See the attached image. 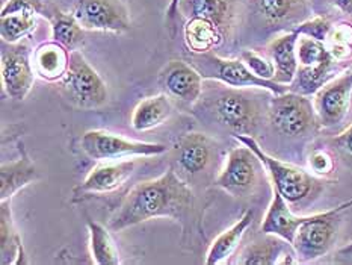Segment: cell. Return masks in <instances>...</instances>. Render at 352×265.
Listing matches in <instances>:
<instances>
[{"mask_svg":"<svg viewBox=\"0 0 352 265\" xmlns=\"http://www.w3.org/2000/svg\"><path fill=\"white\" fill-rule=\"evenodd\" d=\"M194 206V194L173 169L133 187L109 220V229L121 232L153 218L182 220Z\"/></svg>","mask_w":352,"mask_h":265,"instance_id":"1","label":"cell"},{"mask_svg":"<svg viewBox=\"0 0 352 265\" xmlns=\"http://www.w3.org/2000/svg\"><path fill=\"white\" fill-rule=\"evenodd\" d=\"M179 12L186 19V45L194 53H206L223 44L230 32L236 0H180Z\"/></svg>","mask_w":352,"mask_h":265,"instance_id":"2","label":"cell"},{"mask_svg":"<svg viewBox=\"0 0 352 265\" xmlns=\"http://www.w3.org/2000/svg\"><path fill=\"white\" fill-rule=\"evenodd\" d=\"M351 206L352 200L334 209L305 218V222L298 227L292 242L298 259L301 262H311L330 252L338 240L340 214Z\"/></svg>","mask_w":352,"mask_h":265,"instance_id":"3","label":"cell"},{"mask_svg":"<svg viewBox=\"0 0 352 265\" xmlns=\"http://www.w3.org/2000/svg\"><path fill=\"white\" fill-rule=\"evenodd\" d=\"M190 64L200 72L203 79L223 82L230 88H262L272 94H281L289 91L287 85L258 78L243 64L242 59H224L215 53L206 52L194 53Z\"/></svg>","mask_w":352,"mask_h":265,"instance_id":"4","label":"cell"},{"mask_svg":"<svg viewBox=\"0 0 352 265\" xmlns=\"http://www.w3.org/2000/svg\"><path fill=\"white\" fill-rule=\"evenodd\" d=\"M67 98L83 109L100 108L108 102V87L82 52H70V65L59 81Z\"/></svg>","mask_w":352,"mask_h":265,"instance_id":"5","label":"cell"},{"mask_svg":"<svg viewBox=\"0 0 352 265\" xmlns=\"http://www.w3.org/2000/svg\"><path fill=\"white\" fill-rule=\"evenodd\" d=\"M270 121L275 131L287 136L307 135L320 126L311 98L290 89L274 94L270 103Z\"/></svg>","mask_w":352,"mask_h":265,"instance_id":"6","label":"cell"},{"mask_svg":"<svg viewBox=\"0 0 352 265\" xmlns=\"http://www.w3.org/2000/svg\"><path fill=\"white\" fill-rule=\"evenodd\" d=\"M233 136L241 144H245V146H248L254 151L267 173H270L274 189H277L289 203L301 202L313 191L316 180L313 179L310 173L300 169V167L278 161V159L270 156L258 146V142L251 135Z\"/></svg>","mask_w":352,"mask_h":265,"instance_id":"7","label":"cell"},{"mask_svg":"<svg viewBox=\"0 0 352 265\" xmlns=\"http://www.w3.org/2000/svg\"><path fill=\"white\" fill-rule=\"evenodd\" d=\"M82 150L96 161H118L138 156H156L166 151V146L156 142L132 141L109 131H88L82 135Z\"/></svg>","mask_w":352,"mask_h":265,"instance_id":"8","label":"cell"},{"mask_svg":"<svg viewBox=\"0 0 352 265\" xmlns=\"http://www.w3.org/2000/svg\"><path fill=\"white\" fill-rule=\"evenodd\" d=\"M213 112L234 135H251L258 127L262 116L256 98L239 91V88L223 91L213 105Z\"/></svg>","mask_w":352,"mask_h":265,"instance_id":"9","label":"cell"},{"mask_svg":"<svg viewBox=\"0 0 352 265\" xmlns=\"http://www.w3.org/2000/svg\"><path fill=\"white\" fill-rule=\"evenodd\" d=\"M262 161L248 146L232 149L227 155V162L217 178V187L233 197L248 195L257 185Z\"/></svg>","mask_w":352,"mask_h":265,"instance_id":"10","label":"cell"},{"mask_svg":"<svg viewBox=\"0 0 352 265\" xmlns=\"http://www.w3.org/2000/svg\"><path fill=\"white\" fill-rule=\"evenodd\" d=\"M73 15L87 30L122 34L130 29V12L122 0H78Z\"/></svg>","mask_w":352,"mask_h":265,"instance_id":"11","label":"cell"},{"mask_svg":"<svg viewBox=\"0 0 352 265\" xmlns=\"http://www.w3.org/2000/svg\"><path fill=\"white\" fill-rule=\"evenodd\" d=\"M35 74L26 43L10 44L2 50V83L8 97L15 102L25 100L34 87Z\"/></svg>","mask_w":352,"mask_h":265,"instance_id":"12","label":"cell"},{"mask_svg":"<svg viewBox=\"0 0 352 265\" xmlns=\"http://www.w3.org/2000/svg\"><path fill=\"white\" fill-rule=\"evenodd\" d=\"M352 97V72H345L328 81L316 91L315 109L320 126L334 127L346 117Z\"/></svg>","mask_w":352,"mask_h":265,"instance_id":"13","label":"cell"},{"mask_svg":"<svg viewBox=\"0 0 352 265\" xmlns=\"http://www.w3.org/2000/svg\"><path fill=\"white\" fill-rule=\"evenodd\" d=\"M168 94L188 105L195 103L203 93V76L192 64L173 59L160 73Z\"/></svg>","mask_w":352,"mask_h":265,"instance_id":"14","label":"cell"},{"mask_svg":"<svg viewBox=\"0 0 352 265\" xmlns=\"http://www.w3.org/2000/svg\"><path fill=\"white\" fill-rule=\"evenodd\" d=\"M135 170V159H122V161H100L89 171L79 189L82 193L102 194L112 193L118 189L132 176Z\"/></svg>","mask_w":352,"mask_h":265,"instance_id":"15","label":"cell"},{"mask_svg":"<svg viewBox=\"0 0 352 265\" xmlns=\"http://www.w3.org/2000/svg\"><path fill=\"white\" fill-rule=\"evenodd\" d=\"M305 218L307 217L295 215L289 208V202L277 189H274L272 202L267 208L260 229L265 235H275V237L285 240L287 244L292 246L298 227L305 222Z\"/></svg>","mask_w":352,"mask_h":265,"instance_id":"16","label":"cell"},{"mask_svg":"<svg viewBox=\"0 0 352 265\" xmlns=\"http://www.w3.org/2000/svg\"><path fill=\"white\" fill-rule=\"evenodd\" d=\"M300 38L298 30L281 35L270 44V55L275 65L274 81L281 85H290L294 82L298 72V56H296V43Z\"/></svg>","mask_w":352,"mask_h":265,"instance_id":"17","label":"cell"},{"mask_svg":"<svg viewBox=\"0 0 352 265\" xmlns=\"http://www.w3.org/2000/svg\"><path fill=\"white\" fill-rule=\"evenodd\" d=\"M35 73L47 82L60 81L70 65V50L56 41L43 43L35 49L34 55Z\"/></svg>","mask_w":352,"mask_h":265,"instance_id":"18","label":"cell"},{"mask_svg":"<svg viewBox=\"0 0 352 265\" xmlns=\"http://www.w3.org/2000/svg\"><path fill=\"white\" fill-rule=\"evenodd\" d=\"M36 180V169L25 150L17 161L3 162L0 167V200H10L20 189L34 184Z\"/></svg>","mask_w":352,"mask_h":265,"instance_id":"19","label":"cell"},{"mask_svg":"<svg viewBox=\"0 0 352 265\" xmlns=\"http://www.w3.org/2000/svg\"><path fill=\"white\" fill-rule=\"evenodd\" d=\"M177 153L179 164L183 170L190 174L200 173L210 162L212 141L204 134H188L180 140Z\"/></svg>","mask_w":352,"mask_h":265,"instance_id":"20","label":"cell"},{"mask_svg":"<svg viewBox=\"0 0 352 265\" xmlns=\"http://www.w3.org/2000/svg\"><path fill=\"white\" fill-rule=\"evenodd\" d=\"M173 105L166 94L144 98L136 105L132 114V127L138 132L151 131L171 117Z\"/></svg>","mask_w":352,"mask_h":265,"instance_id":"21","label":"cell"},{"mask_svg":"<svg viewBox=\"0 0 352 265\" xmlns=\"http://www.w3.org/2000/svg\"><path fill=\"white\" fill-rule=\"evenodd\" d=\"M0 259L3 265L25 262L21 238L12 220L11 199L0 200Z\"/></svg>","mask_w":352,"mask_h":265,"instance_id":"22","label":"cell"},{"mask_svg":"<svg viewBox=\"0 0 352 265\" xmlns=\"http://www.w3.org/2000/svg\"><path fill=\"white\" fill-rule=\"evenodd\" d=\"M252 223V212L247 211L245 214L237 220V222L219 235L218 238L210 244V248L206 256V264L208 265H218L226 262L228 257H230L237 246L241 244V240L247 232L248 227Z\"/></svg>","mask_w":352,"mask_h":265,"instance_id":"23","label":"cell"},{"mask_svg":"<svg viewBox=\"0 0 352 265\" xmlns=\"http://www.w3.org/2000/svg\"><path fill=\"white\" fill-rule=\"evenodd\" d=\"M88 232H89V247L91 256L97 265H118L121 264V257L116 241L111 237V229H106L100 223L88 220Z\"/></svg>","mask_w":352,"mask_h":265,"instance_id":"24","label":"cell"},{"mask_svg":"<svg viewBox=\"0 0 352 265\" xmlns=\"http://www.w3.org/2000/svg\"><path fill=\"white\" fill-rule=\"evenodd\" d=\"M52 25V40L64 45L70 52L79 50L80 45L85 43V32L80 23L76 20L73 14H64L55 11L50 17Z\"/></svg>","mask_w":352,"mask_h":265,"instance_id":"25","label":"cell"},{"mask_svg":"<svg viewBox=\"0 0 352 265\" xmlns=\"http://www.w3.org/2000/svg\"><path fill=\"white\" fill-rule=\"evenodd\" d=\"M285 240L275 235H267L266 240L254 241L243 248L237 264L242 265H274L278 264L280 256L285 250Z\"/></svg>","mask_w":352,"mask_h":265,"instance_id":"26","label":"cell"},{"mask_svg":"<svg viewBox=\"0 0 352 265\" xmlns=\"http://www.w3.org/2000/svg\"><path fill=\"white\" fill-rule=\"evenodd\" d=\"M257 10L270 25H281L304 11L305 0H256Z\"/></svg>","mask_w":352,"mask_h":265,"instance_id":"27","label":"cell"},{"mask_svg":"<svg viewBox=\"0 0 352 265\" xmlns=\"http://www.w3.org/2000/svg\"><path fill=\"white\" fill-rule=\"evenodd\" d=\"M36 26L35 14H10L0 17V35L8 44L20 43L23 38L28 36Z\"/></svg>","mask_w":352,"mask_h":265,"instance_id":"28","label":"cell"},{"mask_svg":"<svg viewBox=\"0 0 352 265\" xmlns=\"http://www.w3.org/2000/svg\"><path fill=\"white\" fill-rule=\"evenodd\" d=\"M296 56H298V67H313L319 65L327 61L336 59L325 41L316 40L307 35H301L296 43Z\"/></svg>","mask_w":352,"mask_h":265,"instance_id":"29","label":"cell"},{"mask_svg":"<svg viewBox=\"0 0 352 265\" xmlns=\"http://www.w3.org/2000/svg\"><path fill=\"white\" fill-rule=\"evenodd\" d=\"M241 59L243 61V64L247 65L252 73L258 76V78L266 79V81H274L275 65L272 63V59H267L254 50L242 52Z\"/></svg>","mask_w":352,"mask_h":265,"instance_id":"30","label":"cell"},{"mask_svg":"<svg viewBox=\"0 0 352 265\" xmlns=\"http://www.w3.org/2000/svg\"><path fill=\"white\" fill-rule=\"evenodd\" d=\"M17 12L35 14V15L43 14L44 12L43 0H6L5 5L2 6L0 17H5V15H10V14H17Z\"/></svg>","mask_w":352,"mask_h":265,"instance_id":"31","label":"cell"},{"mask_svg":"<svg viewBox=\"0 0 352 265\" xmlns=\"http://www.w3.org/2000/svg\"><path fill=\"white\" fill-rule=\"evenodd\" d=\"M333 26L330 25V21L322 19V17H316L313 20H309L302 23L301 26H298L296 30L301 35H307L311 38H316V40L320 41H327L328 35H330Z\"/></svg>","mask_w":352,"mask_h":265,"instance_id":"32","label":"cell"},{"mask_svg":"<svg viewBox=\"0 0 352 265\" xmlns=\"http://www.w3.org/2000/svg\"><path fill=\"white\" fill-rule=\"evenodd\" d=\"M330 142L342 161L352 169V125L338 136H334Z\"/></svg>","mask_w":352,"mask_h":265,"instance_id":"33","label":"cell"},{"mask_svg":"<svg viewBox=\"0 0 352 265\" xmlns=\"http://www.w3.org/2000/svg\"><path fill=\"white\" fill-rule=\"evenodd\" d=\"M310 169L313 173L320 174V176H327L334 170V161L330 153H327L325 150H315L310 155L309 159Z\"/></svg>","mask_w":352,"mask_h":265,"instance_id":"34","label":"cell"},{"mask_svg":"<svg viewBox=\"0 0 352 265\" xmlns=\"http://www.w3.org/2000/svg\"><path fill=\"white\" fill-rule=\"evenodd\" d=\"M333 3L343 14L352 15V0H333Z\"/></svg>","mask_w":352,"mask_h":265,"instance_id":"35","label":"cell"},{"mask_svg":"<svg viewBox=\"0 0 352 265\" xmlns=\"http://www.w3.org/2000/svg\"><path fill=\"white\" fill-rule=\"evenodd\" d=\"M179 5H180V0H171L170 5H168V10H166L168 19H173L175 14H179Z\"/></svg>","mask_w":352,"mask_h":265,"instance_id":"36","label":"cell"},{"mask_svg":"<svg viewBox=\"0 0 352 265\" xmlns=\"http://www.w3.org/2000/svg\"><path fill=\"white\" fill-rule=\"evenodd\" d=\"M340 257H343V259H349V261H352V241L349 242L348 246H345V247H342L340 250H339V253H338Z\"/></svg>","mask_w":352,"mask_h":265,"instance_id":"37","label":"cell"}]
</instances>
